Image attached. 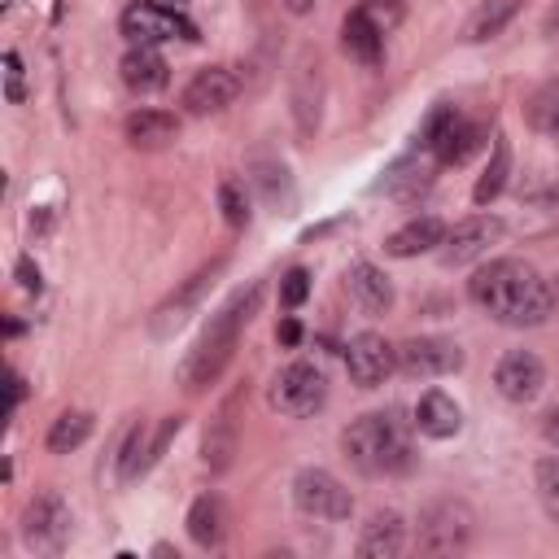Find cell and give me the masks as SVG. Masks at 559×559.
I'll return each instance as SVG.
<instances>
[{"label":"cell","mask_w":559,"mask_h":559,"mask_svg":"<svg viewBox=\"0 0 559 559\" xmlns=\"http://www.w3.org/2000/svg\"><path fill=\"white\" fill-rule=\"evenodd\" d=\"M533 489H537L542 511L559 524V454H542V459H537V467H533Z\"/></svg>","instance_id":"cell-29"},{"label":"cell","mask_w":559,"mask_h":559,"mask_svg":"<svg viewBox=\"0 0 559 559\" xmlns=\"http://www.w3.org/2000/svg\"><path fill=\"white\" fill-rule=\"evenodd\" d=\"M542 384H546V367H542V358L528 354V349H511V354H502L498 367H493V389H498L507 402H515V406L533 402V397L542 393Z\"/></svg>","instance_id":"cell-13"},{"label":"cell","mask_w":559,"mask_h":559,"mask_svg":"<svg viewBox=\"0 0 559 559\" xmlns=\"http://www.w3.org/2000/svg\"><path fill=\"white\" fill-rule=\"evenodd\" d=\"M4 96H9V105H22V100H26V87H22V57H17V52H4Z\"/></svg>","instance_id":"cell-34"},{"label":"cell","mask_w":559,"mask_h":559,"mask_svg":"<svg viewBox=\"0 0 559 559\" xmlns=\"http://www.w3.org/2000/svg\"><path fill=\"white\" fill-rule=\"evenodd\" d=\"M293 502L306 511V515H314V520H349V511H354V493L332 476V472H323V467H301L297 472V480H293Z\"/></svg>","instance_id":"cell-7"},{"label":"cell","mask_w":559,"mask_h":559,"mask_svg":"<svg viewBox=\"0 0 559 559\" xmlns=\"http://www.w3.org/2000/svg\"><path fill=\"white\" fill-rule=\"evenodd\" d=\"M502 218L498 214H472V218H463V223H454L450 231H445V249H441V262L445 266H463V262H476V258H485L498 240H502Z\"/></svg>","instance_id":"cell-10"},{"label":"cell","mask_w":559,"mask_h":559,"mask_svg":"<svg viewBox=\"0 0 559 559\" xmlns=\"http://www.w3.org/2000/svg\"><path fill=\"white\" fill-rule=\"evenodd\" d=\"M362 559H393L406 550V520L397 511H376L362 533H358V546H354Z\"/></svg>","instance_id":"cell-15"},{"label":"cell","mask_w":559,"mask_h":559,"mask_svg":"<svg viewBox=\"0 0 559 559\" xmlns=\"http://www.w3.org/2000/svg\"><path fill=\"white\" fill-rule=\"evenodd\" d=\"M240 96V79L227 66H205L188 79L183 87V109L188 114H218Z\"/></svg>","instance_id":"cell-14"},{"label":"cell","mask_w":559,"mask_h":559,"mask_svg":"<svg viewBox=\"0 0 559 559\" xmlns=\"http://www.w3.org/2000/svg\"><path fill=\"white\" fill-rule=\"evenodd\" d=\"M87 437H92V415L66 411V415H57L52 428H48V450H52V454H70V450H79Z\"/></svg>","instance_id":"cell-26"},{"label":"cell","mask_w":559,"mask_h":559,"mask_svg":"<svg viewBox=\"0 0 559 559\" xmlns=\"http://www.w3.org/2000/svg\"><path fill=\"white\" fill-rule=\"evenodd\" d=\"M341 48H345L354 61H362V66H380V57H384V35L354 9V13L345 17V26H341Z\"/></svg>","instance_id":"cell-23"},{"label":"cell","mask_w":559,"mask_h":559,"mask_svg":"<svg viewBox=\"0 0 559 559\" xmlns=\"http://www.w3.org/2000/svg\"><path fill=\"white\" fill-rule=\"evenodd\" d=\"M266 397H271V406H275L280 415L301 419V415H314V411L323 406L328 380H323V371H319L314 362H288V367L275 371Z\"/></svg>","instance_id":"cell-6"},{"label":"cell","mask_w":559,"mask_h":559,"mask_svg":"<svg viewBox=\"0 0 559 559\" xmlns=\"http://www.w3.org/2000/svg\"><path fill=\"white\" fill-rule=\"evenodd\" d=\"M118 74H122V83L135 92V96H153V92H162L166 87V57L153 48V44H135L122 61H118Z\"/></svg>","instance_id":"cell-16"},{"label":"cell","mask_w":559,"mask_h":559,"mask_svg":"<svg viewBox=\"0 0 559 559\" xmlns=\"http://www.w3.org/2000/svg\"><path fill=\"white\" fill-rule=\"evenodd\" d=\"M306 293H310V275H306L301 266H293V271L280 280V306H284V310H293V306H301V301H306Z\"/></svg>","instance_id":"cell-33"},{"label":"cell","mask_w":559,"mask_h":559,"mask_svg":"<svg viewBox=\"0 0 559 559\" xmlns=\"http://www.w3.org/2000/svg\"><path fill=\"white\" fill-rule=\"evenodd\" d=\"M397 367L415 380H432V376H450L463 367V349L445 336H411L397 345Z\"/></svg>","instance_id":"cell-12"},{"label":"cell","mask_w":559,"mask_h":559,"mask_svg":"<svg viewBox=\"0 0 559 559\" xmlns=\"http://www.w3.org/2000/svg\"><path fill=\"white\" fill-rule=\"evenodd\" d=\"M122 131H127V140H131L135 148H166V144L179 135V122H175V114H166V109H135Z\"/></svg>","instance_id":"cell-22"},{"label":"cell","mask_w":559,"mask_h":559,"mask_svg":"<svg viewBox=\"0 0 559 559\" xmlns=\"http://www.w3.org/2000/svg\"><path fill=\"white\" fill-rule=\"evenodd\" d=\"M528 122H533L542 135H559V79L542 83V87L528 96Z\"/></svg>","instance_id":"cell-28"},{"label":"cell","mask_w":559,"mask_h":559,"mask_svg":"<svg viewBox=\"0 0 559 559\" xmlns=\"http://www.w3.org/2000/svg\"><path fill=\"white\" fill-rule=\"evenodd\" d=\"M428 183H432V170H428V166L402 162V166L389 175V197H397V201H419V197L428 192Z\"/></svg>","instance_id":"cell-30"},{"label":"cell","mask_w":559,"mask_h":559,"mask_svg":"<svg viewBox=\"0 0 559 559\" xmlns=\"http://www.w3.org/2000/svg\"><path fill=\"white\" fill-rule=\"evenodd\" d=\"M188 537H192L201 550L223 546V537H227V507H223L218 493H201V498L188 507Z\"/></svg>","instance_id":"cell-21"},{"label":"cell","mask_w":559,"mask_h":559,"mask_svg":"<svg viewBox=\"0 0 559 559\" xmlns=\"http://www.w3.org/2000/svg\"><path fill=\"white\" fill-rule=\"evenodd\" d=\"M66 537H70V507L57 493H35L31 507L22 511V542L31 550L52 555L66 546Z\"/></svg>","instance_id":"cell-9"},{"label":"cell","mask_w":559,"mask_h":559,"mask_svg":"<svg viewBox=\"0 0 559 559\" xmlns=\"http://www.w3.org/2000/svg\"><path fill=\"white\" fill-rule=\"evenodd\" d=\"M258 301H262V284H249V288L231 293V301L210 319V328L197 336V345L188 349V358H183V367H179V384H183L188 393H201V389H210V384L223 376V367H227L231 354H236L240 328L253 319Z\"/></svg>","instance_id":"cell-2"},{"label":"cell","mask_w":559,"mask_h":559,"mask_svg":"<svg viewBox=\"0 0 559 559\" xmlns=\"http://www.w3.org/2000/svg\"><path fill=\"white\" fill-rule=\"evenodd\" d=\"M397 367V345H389L380 332H358L349 345H345V371L358 389H376L393 376Z\"/></svg>","instance_id":"cell-11"},{"label":"cell","mask_w":559,"mask_h":559,"mask_svg":"<svg viewBox=\"0 0 559 559\" xmlns=\"http://www.w3.org/2000/svg\"><path fill=\"white\" fill-rule=\"evenodd\" d=\"M550 310H555V314H559V275H555V280H550Z\"/></svg>","instance_id":"cell-40"},{"label":"cell","mask_w":559,"mask_h":559,"mask_svg":"<svg viewBox=\"0 0 559 559\" xmlns=\"http://www.w3.org/2000/svg\"><path fill=\"white\" fill-rule=\"evenodd\" d=\"M341 450H345V459H349L362 476H393V472H406L411 459H415L402 419L389 415V411L358 415V419L341 432Z\"/></svg>","instance_id":"cell-3"},{"label":"cell","mask_w":559,"mask_h":559,"mask_svg":"<svg viewBox=\"0 0 559 559\" xmlns=\"http://www.w3.org/2000/svg\"><path fill=\"white\" fill-rule=\"evenodd\" d=\"M310 4H314V0H284L288 13H310Z\"/></svg>","instance_id":"cell-39"},{"label":"cell","mask_w":559,"mask_h":559,"mask_svg":"<svg viewBox=\"0 0 559 559\" xmlns=\"http://www.w3.org/2000/svg\"><path fill=\"white\" fill-rule=\"evenodd\" d=\"M218 205H223V218H227L231 227H245V223H249V201H245L240 183L223 179V183H218Z\"/></svg>","instance_id":"cell-32"},{"label":"cell","mask_w":559,"mask_h":559,"mask_svg":"<svg viewBox=\"0 0 559 559\" xmlns=\"http://www.w3.org/2000/svg\"><path fill=\"white\" fill-rule=\"evenodd\" d=\"M415 428H419L424 437L445 441V437H454V432L463 428V411H459V402H454L450 393L428 389V393L419 397V406H415Z\"/></svg>","instance_id":"cell-20"},{"label":"cell","mask_w":559,"mask_h":559,"mask_svg":"<svg viewBox=\"0 0 559 559\" xmlns=\"http://www.w3.org/2000/svg\"><path fill=\"white\" fill-rule=\"evenodd\" d=\"M275 341H280V345H297V341H301V328H297V319H280V328H275Z\"/></svg>","instance_id":"cell-36"},{"label":"cell","mask_w":559,"mask_h":559,"mask_svg":"<svg viewBox=\"0 0 559 559\" xmlns=\"http://www.w3.org/2000/svg\"><path fill=\"white\" fill-rule=\"evenodd\" d=\"M542 432H546V441L559 450V406H555V411H546V419H542Z\"/></svg>","instance_id":"cell-37"},{"label":"cell","mask_w":559,"mask_h":559,"mask_svg":"<svg viewBox=\"0 0 559 559\" xmlns=\"http://www.w3.org/2000/svg\"><path fill=\"white\" fill-rule=\"evenodd\" d=\"M17 284H22L26 293H39V266H35L31 258H22V262H17Z\"/></svg>","instance_id":"cell-35"},{"label":"cell","mask_w":559,"mask_h":559,"mask_svg":"<svg viewBox=\"0 0 559 559\" xmlns=\"http://www.w3.org/2000/svg\"><path fill=\"white\" fill-rule=\"evenodd\" d=\"M122 35L131 44H162V39H197L192 17H183L179 9L162 4V0H140L122 13Z\"/></svg>","instance_id":"cell-8"},{"label":"cell","mask_w":559,"mask_h":559,"mask_svg":"<svg viewBox=\"0 0 559 559\" xmlns=\"http://www.w3.org/2000/svg\"><path fill=\"white\" fill-rule=\"evenodd\" d=\"M445 240V223L437 214H415L411 223H402L389 240H384V253L389 258H415V253H428Z\"/></svg>","instance_id":"cell-19"},{"label":"cell","mask_w":559,"mask_h":559,"mask_svg":"<svg viewBox=\"0 0 559 559\" xmlns=\"http://www.w3.org/2000/svg\"><path fill=\"white\" fill-rule=\"evenodd\" d=\"M480 140H485V127L459 118L454 105H437V109L424 118V127H419V144L432 148L437 162H445V166H463V162L480 148Z\"/></svg>","instance_id":"cell-5"},{"label":"cell","mask_w":559,"mask_h":559,"mask_svg":"<svg viewBox=\"0 0 559 559\" xmlns=\"http://www.w3.org/2000/svg\"><path fill=\"white\" fill-rule=\"evenodd\" d=\"M507 175H511V144H507V135H493V157H489L485 175L476 179L472 201H476V205H489V201L507 188Z\"/></svg>","instance_id":"cell-24"},{"label":"cell","mask_w":559,"mask_h":559,"mask_svg":"<svg viewBox=\"0 0 559 559\" xmlns=\"http://www.w3.org/2000/svg\"><path fill=\"white\" fill-rule=\"evenodd\" d=\"M236 406H240V393H231V397L218 406V415L210 419V428H205L201 459H205L210 472H227V463H231V454H236V419H231Z\"/></svg>","instance_id":"cell-18"},{"label":"cell","mask_w":559,"mask_h":559,"mask_svg":"<svg viewBox=\"0 0 559 559\" xmlns=\"http://www.w3.org/2000/svg\"><path fill=\"white\" fill-rule=\"evenodd\" d=\"M358 13H362L380 35H389V31L402 22V0H362Z\"/></svg>","instance_id":"cell-31"},{"label":"cell","mask_w":559,"mask_h":559,"mask_svg":"<svg viewBox=\"0 0 559 559\" xmlns=\"http://www.w3.org/2000/svg\"><path fill=\"white\" fill-rule=\"evenodd\" d=\"M515 13H520V0H485V4L472 13V22H467V39H472V44H485V39L502 35V26H507Z\"/></svg>","instance_id":"cell-25"},{"label":"cell","mask_w":559,"mask_h":559,"mask_svg":"<svg viewBox=\"0 0 559 559\" xmlns=\"http://www.w3.org/2000/svg\"><path fill=\"white\" fill-rule=\"evenodd\" d=\"M17 402H22V376H17V371H9V406H4V415H13V411H17Z\"/></svg>","instance_id":"cell-38"},{"label":"cell","mask_w":559,"mask_h":559,"mask_svg":"<svg viewBox=\"0 0 559 559\" xmlns=\"http://www.w3.org/2000/svg\"><path fill=\"white\" fill-rule=\"evenodd\" d=\"M472 533H476V515L467 502H454V498H441L432 507L419 511V528H415V546L424 555H459L472 546Z\"/></svg>","instance_id":"cell-4"},{"label":"cell","mask_w":559,"mask_h":559,"mask_svg":"<svg viewBox=\"0 0 559 559\" xmlns=\"http://www.w3.org/2000/svg\"><path fill=\"white\" fill-rule=\"evenodd\" d=\"M345 288H349V297H354L367 314H384V310L393 306V284H389V275H384L376 262H349Z\"/></svg>","instance_id":"cell-17"},{"label":"cell","mask_w":559,"mask_h":559,"mask_svg":"<svg viewBox=\"0 0 559 559\" xmlns=\"http://www.w3.org/2000/svg\"><path fill=\"white\" fill-rule=\"evenodd\" d=\"M467 293L489 319H498L507 328H537V323H546L555 314L550 310V280H542L537 266H528L524 258L485 262L472 275Z\"/></svg>","instance_id":"cell-1"},{"label":"cell","mask_w":559,"mask_h":559,"mask_svg":"<svg viewBox=\"0 0 559 559\" xmlns=\"http://www.w3.org/2000/svg\"><path fill=\"white\" fill-rule=\"evenodd\" d=\"M148 437L153 432L144 424H131L127 428V437L118 445V480H135V476L148 472Z\"/></svg>","instance_id":"cell-27"}]
</instances>
